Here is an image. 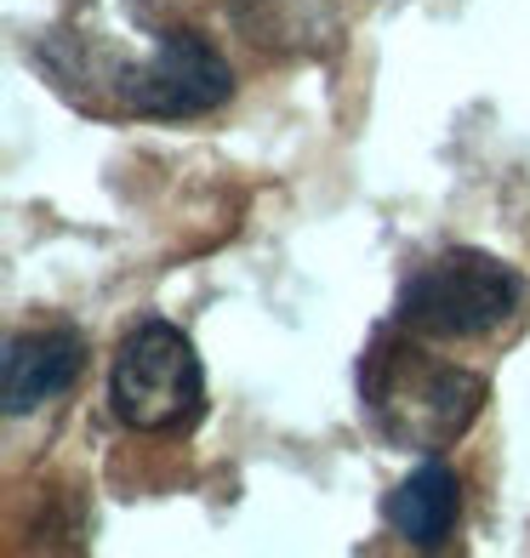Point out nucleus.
<instances>
[{
  "label": "nucleus",
  "instance_id": "6",
  "mask_svg": "<svg viewBox=\"0 0 530 558\" xmlns=\"http://www.w3.org/2000/svg\"><path fill=\"white\" fill-rule=\"evenodd\" d=\"M462 519V485L445 462H422L394 485L388 496V524L394 536H406L411 547H439Z\"/></svg>",
  "mask_w": 530,
  "mask_h": 558
},
{
  "label": "nucleus",
  "instance_id": "5",
  "mask_svg": "<svg viewBox=\"0 0 530 558\" xmlns=\"http://www.w3.org/2000/svg\"><path fill=\"white\" fill-rule=\"evenodd\" d=\"M86 365V348L74 331H29L7 342L0 360V393H7V416H23L35 404L58 399Z\"/></svg>",
  "mask_w": 530,
  "mask_h": 558
},
{
  "label": "nucleus",
  "instance_id": "3",
  "mask_svg": "<svg viewBox=\"0 0 530 558\" xmlns=\"http://www.w3.org/2000/svg\"><path fill=\"white\" fill-rule=\"evenodd\" d=\"M206 404V371L194 342L166 319H143L109 365V411L132 434H177Z\"/></svg>",
  "mask_w": 530,
  "mask_h": 558
},
{
  "label": "nucleus",
  "instance_id": "4",
  "mask_svg": "<svg viewBox=\"0 0 530 558\" xmlns=\"http://www.w3.org/2000/svg\"><path fill=\"white\" fill-rule=\"evenodd\" d=\"M115 97H120L125 114L194 120V114H212V109L229 104V97H234V74L200 35L177 29L143 63H120Z\"/></svg>",
  "mask_w": 530,
  "mask_h": 558
},
{
  "label": "nucleus",
  "instance_id": "1",
  "mask_svg": "<svg viewBox=\"0 0 530 558\" xmlns=\"http://www.w3.org/2000/svg\"><path fill=\"white\" fill-rule=\"evenodd\" d=\"M360 399L371 427L399 450H445L462 439L479 404H485V376L462 371L434 353L427 337H411L394 325V342H371L360 360Z\"/></svg>",
  "mask_w": 530,
  "mask_h": 558
},
{
  "label": "nucleus",
  "instance_id": "2",
  "mask_svg": "<svg viewBox=\"0 0 530 558\" xmlns=\"http://www.w3.org/2000/svg\"><path fill=\"white\" fill-rule=\"evenodd\" d=\"M525 308V274L491 251H439L406 274L394 296V325L427 342H473L502 331Z\"/></svg>",
  "mask_w": 530,
  "mask_h": 558
}]
</instances>
